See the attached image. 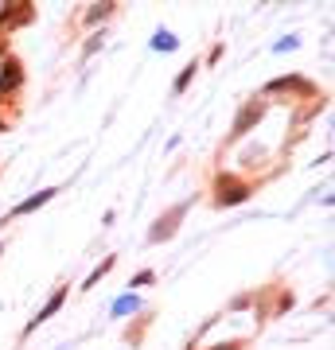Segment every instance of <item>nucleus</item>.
Returning a JSON list of instances; mask_svg holds the SVG:
<instances>
[{"mask_svg":"<svg viewBox=\"0 0 335 350\" xmlns=\"http://www.w3.org/2000/svg\"><path fill=\"white\" fill-rule=\"evenodd\" d=\"M47 199H51V191H39L36 199H27L24 206H20V214H27V211H36V206H43V202H47Z\"/></svg>","mask_w":335,"mask_h":350,"instance_id":"f257e3e1","label":"nucleus"}]
</instances>
